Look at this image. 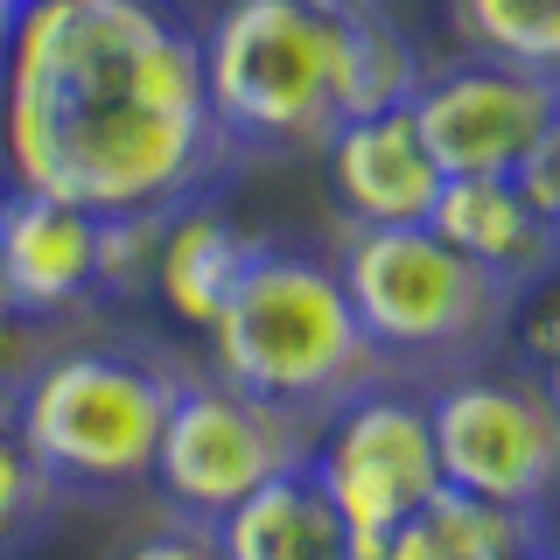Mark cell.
I'll return each mask as SVG.
<instances>
[{"instance_id": "6da1fadb", "label": "cell", "mask_w": 560, "mask_h": 560, "mask_svg": "<svg viewBox=\"0 0 560 560\" xmlns=\"http://www.w3.org/2000/svg\"><path fill=\"white\" fill-rule=\"evenodd\" d=\"M203 49L168 0H22L0 43L8 189L92 218L197 203L232 175Z\"/></svg>"}, {"instance_id": "7a4b0ae2", "label": "cell", "mask_w": 560, "mask_h": 560, "mask_svg": "<svg viewBox=\"0 0 560 560\" xmlns=\"http://www.w3.org/2000/svg\"><path fill=\"white\" fill-rule=\"evenodd\" d=\"M210 364L224 385L273 407L323 420L364 385L385 378L372 337H364L358 308H350L337 259H315L302 245L259 238L245 259L238 288L210 315Z\"/></svg>"}, {"instance_id": "3957f363", "label": "cell", "mask_w": 560, "mask_h": 560, "mask_svg": "<svg viewBox=\"0 0 560 560\" xmlns=\"http://www.w3.org/2000/svg\"><path fill=\"white\" fill-rule=\"evenodd\" d=\"M189 372L148 343H63L28 364L8 434L57 490H133L154 469V442Z\"/></svg>"}, {"instance_id": "277c9868", "label": "cell", "mask_w": 560, "mask_h": 560, "mask_svg": "<svg viewBox=\"0 0 560 560\" xmlns=\"http://www.w3.org/2000/svg\"><path fill=\"white\" fill-rule=\"evenodd\" d=\"M337 280L385 372H469L512 337V294L428 224H350Z\"/></svg>"}, {"instance_id": "5b68a950", "label": "cell", "mask_w": 560, "mask_h": 560, "mask_svg": "<svg viewBox=\"0 0 560 560\" xmlns=\"http://www.w3.org/2000/svg\"><path fill=\"white\" fill-rule=\"evenodd\" d=\"M203 49V98L232 154H323L343 127L337 14L315 0H232Z\"/></svg>"}, {"instance_id": "8992f818", "label": "cell", "mask_w": 560, "mask_h": 560, "mask_svg": "<svg viewBox=\"0 0 560 560\" xmlns=\"http://www.w3.org/2000/svg\"><path fill=\"white\" fill-rule=\"evenodd\" d=\"M434 434V463L448 490H469L483 504L539 518L560 477V399L547 364L483 358L469 372H448L434 393H420Z\"/></svg>"}, {"instance_id": "52a82bcc", "label": "cell", "mask_w": 560, "mask_h": 560, "mask_svg": "<svg viewBox=\"0 0 560 560\" xmlns=\"http://www.w3.org/2000/svg\"><path fill=\"white\" fill-rule=\"evenodd\" d=\"M315 442V420L253 399L238 385L210 378H183L175 385V407L162 420V442H154V469L148 483L168 504H183L197 525L224 518L238 498H253L259 483H273L280 469H302Z\"/></svg>"}, {"instance_id": "ba28073f", "label": "cell", "mask_w": 560, "mask_h": 560, "mask_svg": "<svg viewBox=\"0 0 560 560\" xmlns=\"http://www.w3.org/2000/svg\"><path fill=\"white\" fill-rule=\"evenodd\" d=\"M308 477L323 483V498L337 504L350 533H385V525L420 518L428 498L442 490L420 393L378 378L358 399H343L337 413H323L308 442Z\"/></svg>"}, {"instance_id": "9c48e42d", "label": "cell", "mask_w": 560, "mask_h": 560, "mask_svg": "<svg viewBox=\"0 0 560 560\" xmlns=\"http://www.w3.org/2000/svg\"><path fill=\"white\" fill-rule=\"evenodd\" d=\"M407 119L442 175H512L525 154L560 140V92L553 70L463 57L420 78Z\"/></svg>"}, {"instance_id": "30bf717a", "label": "cell", "mask_w": 560, "mask_h": 560, "mask_svg": "<svg viewBox=\"0 0 560 560\" xmlns=\"http://www.w3.org/2000/svg\"><path fill=\"white\" fill-rule=\"evenodd\" d=\"M98 302V218L57 197H0V308L57 323Z\"/></svg>"}, {"instance_id": "8fae6325", "label": "cell", "mask_w": 560, "mask_h": 560, "mask_svg": "<svg viewBox=\"0 0 560 560\" xmlns=\"http://www.w3.org/2000/svg\"><path fill=\"white\" fill-rule=\"evenodd\" d=\"M428 232L455 245L477 273H490L512 302L533 294L560 259V224L518 197L512 175H442L428 203Z\"/></svg>"}, {"instance_id": "7c38bea8", "label": "cell", "mask_w": 560, "mask_h": 560, "mask_svg": "<svg viewBox=\"0 0 560 560\" xmlns=\"http://www.w3.org/2000/svg\"><path fill=\"white\" fill-rule=\"evenodd\" d=\"M323 154H329V189H337L350 224H428L442 168L428 162L407 105L343 119V127L323 140Z\"/></svg>"}, {"instance_id": "4fadbf2b", "label": "cell", "mask_w": 560, "mask_h": 560, "mask_svg": "<svg viewBox=\"0 0 560 560\" xmlns=\"http://www.w3.org/2000/svg\"><path fill=\"white\" fill-rule=\"evenodd\" d=\"M253 232L232 218L224 203H175L162 218V238H154V267H148V288L162 294V308L175 315L183 329H210V315L224 308V294L238 288L245 259H253Z\"/></svg>"}, {"instance_id": "5bb4252c", "label": "cell", "mask_w": 560, "mask_h": 560, "mask_svg": "<svg viewBox=\"0 0 560 560\" xmlns=\"http://www.w3.org/2000/svg\"><path fill=\"white\" fill-rule=\"evenodd\" d=\"M224 560H343L350 525L337 504L323 498V483L302 469H280L273 483H259L253 498H238L224 518H210Z\"/></svg>"}, {"instance_id": "9a60e30c", "label": "cell", "mask_w": 560, "mask_h": 560, "mask_svg": "<svg viewBox=\"0 0 560 560\" xmlns=\"http://www.w3.org/2000/svg\"><path fill=\"white\" fill-rule=\"evenodd\" d=\"M420 78H428V63H420L413 35L385 8L337 14V105H343V119L407 105L420 92Z\"/></svg>"}, {"instance_id": "2e32d148", "label": "cell", "mask_w": 560, "mask_h": 560, "mask_svg": "<svg viewBox=\"0 0 560 560\" xmlns=\"http://www.w3.org/2000/svg\"><path fill=\"white\" fill-rule=\"evenodd\" d=\"M448 22L469 57L553 70L560 63V0H448Z\"/></svg>"}, {"instance_id": "e0dca14e", "label": "cell", "mask_w": 560, "mask_h": 560, "mask_svg": "<svg viewBox=\"0 0 560 560\" xmlns=\"http://www.w3.org/2000/svg\"><path fill=\"white\" fill-rule=\"evenodd\" d=\"M420 533L434 539L442 560H504V553H547L539 539V518L504 512V504H483L469 490H434L428 512H420Z\"/></svg>"}, {"instance_id": "ac0fdd59", "label": "cell", "mask_w": 560, "mask_h": 560, "mask_svg": "<svg viewBox=\"0 0 560 560\" xmlns=\"http://www.w3.org/2000/svg\"><path fill=\"white\" fill-rule=\"evenodd\" d=\"M57 504H63V490L28 463V448L14 442L8 428H0V553L35 547V533L57 518Z\"/></svg>"}, {"instance_id": "d6986e66", "label": "cell", "mask_w": 560, "mask_h": 560, "mask_svg": "<svg viewBox=\"0 0 560 560\" xmlns=\"http://www.w3.org/2000/svg\"><path fill=\"white\" fill-rule=\"evenodd\" d=\"M162 218H168V210H127V218H98V302H127V294L148 288Z\"/></svg>"}, {"instance_id": "ffe728a7", "label": "cell", "mask_w": 560, "mask_h": 560, "mask_svg": "<svg viewBox=\"0 0 560 560\" xmlns=\"http://www.w3.org/2000/svg\"><path fill=\"white\" fill-rule=\"evenodd\" d=\"M43 323H22V315H8L0 308V428H8V413H14V393H22V378H28V364L43 358Z\"/></svg>"}, {"instance_id": "44dd1931", "label": "cell", "mask_w": 560, "mask_h": 560, "mask_svg": "<svg viewBox=\"0 0 560 560\" xmlns=\"http://www.w3.org/2000/svg\"><path fill=\"white\" fill-rule=\"evenodd\" d=\"M343 560H442V553L420 533V518H407V525H385V533H350Z\"/></svg>"}, {"instance_id": "7402d4cb", "label": "cell", "mask_w": 560, "mask_h": 560, "mask_svg": "<svg viewBox=\"0 0 560 560\" xmlns=\"http://www.w3.org/2000/svg\"><path fill=\"white\" fill-rule=\"evenodd\" d=\"M119 560H224V553H218V539H210V525H168V533L133 539Z\"/></svg>"}, {"instance_id": "603a6c76", "label": "cell", "mask_w": 560, "mask_h": 560, "mask_svg": "<svg viewBox=\"0 0 560 560\" xmlns=\"http://www.w3.org/2000/svg\"><path fill=\"white\" fill-rule=\"evenodd\" d=\"M315 8H329V14H358V8H385V0H315Z\"/></svg>"}, {"instance_id": "cb8c5ba5", "label": "cell", "mask_w": 560, "mask_h": 560, "mask_svg": "<svg viewBox=\"0 0 560 560\" xmlns=\"http://www.w3.org/2000/svg\"><path fill=\"white\" fill-rule=\"evenodd\" d=\"M8 14H14V8H0V43H8Z\"/></svg>"}, {"instance_id": "d4e9b609", "label": "cell", "mask_w": 560, "mask_h": 560, "mask_svg": "<svg viewBox=\"0 0 560 560\" xmlns=\"http://www.w3.org/2000/svg\"><path fill=\"white\" fill-rule=\"evenodd\" d=\"M504 560H547V553H504Z\"/></svg>"}, {"instance_id": "484cf974", "label": "cell", "mask_w": 560, "mask_h": 560, "mask_svg": "<svg viewBox=\"0 0 560 560\" xmlns=\"http://www.w3.org/2000/svg\"><path fill=\"white\" fill-rule=\"evenodd\" d=\"M0 8H22V0H0Z\"/></svg>"}]
</instances>
